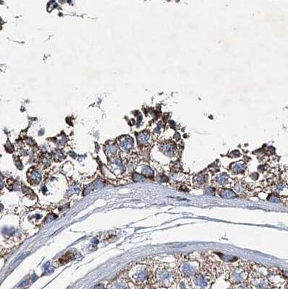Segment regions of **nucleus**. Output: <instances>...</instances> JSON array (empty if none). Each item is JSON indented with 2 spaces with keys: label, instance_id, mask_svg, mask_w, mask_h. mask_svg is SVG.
<instances>
[{
  "label": "nucleus",
  "instance_id": "1",
  "mask_svg": "<svg viewBox=\"0 0 288 289\" xmlns=\"http://www.w3.org/2000/svg\"><path fill=\"white\" fill-rule=\"evenodd\" d=\"M121 146L125 150H129L132 147L133 145V140L131 137H126L123 138L121 140Z\"/></svg>",
  "mask_w": 288,
  "mask_h": 289
},
{
  "label": "nucleus",
  "instance_id": "2",
  "mask_svg": "<svg viewBox=\"0 0 288 289\" xmlns=\"http://www.w3.org/2000/svg\"><path fill=\"white\" fill-rule=\"evenodd\" d=\"M150 135L149 133L147 132H141L140 134H139V135L137 136V139L138 141L140 142L141 144H146L150 140Z\"/></svg>",
  "mask_w": 288,
  "mask_h": 289
},
{
  "label": "nucleus",
  "instance_id": "3",
  "mask_svg": "<svg viewBox=\"0 0 288 289\" xmlns=\"http://www.w3.org/2000/svg\"><path fill=\"white\" fill-rule=\"evenodd\" d=\"M159 280L160 281L162 282L163 283H168L171 282V275L168 272H162L160 273L159 275Z\"/></svg>",
  "mask_w": 288,
  "mask_h": 289
},
{
  "label": "nucleus",
  "instance_id": "4",
  "mask_svg": "<svg viewBox=\"0 0 288 289\" xmlns=\"http://www.w3.org/2000/svg\"><path fill=\"white\" fill-rule=\"evenodd\" d=\"M163 151L167 155H172L174 152V145L171 143L165 144L163 146Z\"/></svg>",
  "mask_w": 288,
  "mask_h": 289
},
{
  "label": "nucleus",
  "instance_id": "5",
  "mask_svg": "<svg viewBox=\"0 0 288 289\" xmlns=\"http://www.w3.org/2000/svg\"><path fill=\"white\" fill-rule=\"evenodd\" d=\"M233 167H234V169L236 171H241L243 168V164H241V163H238V164H235L233 165Z\"/></svg>",
  "mask_w": 288,
  "mask_h": 289
},
{
  "label": "nucleus",
  "instance_id": "6",
  "mask_svg": "<svg viewBox=\"0 0 288 289\" xmlns=\"http://www.w3.org/2000/svg\"><path fill=\"white\" fill-rule=\"evenodd\" d=\"M108 153H116V148L115 146H113V145H111V146L108 147Z\"/></svg>",
  "mask_w": 288,
  "mask_h": 289
},
{
  "label": "nucleus",
  "instance_id": "7",
  "mask_svg": "<svg viewBox=\"0 0 288 289\" xmlns=\"http://www.w3.org/2000/svg\"><path fill=\"white\" fill-rule=\"evenodd\" d=\"M161 127H162V123H161V122H160V123H158V124L157 125V127H156L155 129H154V132L158 133V132H160Z\"/></svg>",
  "mask_w": 288,
  "mask_h": 289
}]
</instances>
